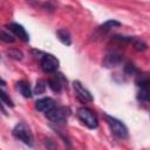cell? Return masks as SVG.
Segmentation results:
<instances>
[{
	"instance_id": "1",
	"label": "cell",
	"mask_w": 150,
	"mask_h": 150,
	"mask_svg": "<svg viewBox=\"0 0 150 150\" xmlns=\"http://www.w3.org/2000/svg\"><path fill=\"white\" fill-rule=\"evenodd\" d=\"M105 120H107V123H108V125H109L111 132H112L117 138H120V139H125V138H128L129 131H128L127 125H125L122 121L117 120L116 117L109 116V115L105 116Z\"/></svg>"
},
{
	"instance_id": "2",
	"label": "cell",
	"mask_w": 150,
	"mask_h": 150,
	"mask_svg": "<svg viewBox=\"0 0 150 150\" xmlns=\"http://www.w3.org/2000/svg\"><path fill=\"white\" fill-rule=\"evenodd\" d=\"M12 134H13V136H14L16 139L21 141L22 143H25V144H27V145H30V146L33 145V141H34L33 134H32L29 127H28L26 123H23V122L18 123V124L13 128Z\"/></svg>"
},
{
	"instance_id": "3",
	"label": "cell",
	"mask_w": 150,
	"mask_h": 150,
	"mask_svg": "<svg viewBox=\"0 0 150 150\" xmlns=\"http://www.w3.org/2000/svg\"><path fill=\"white\" fill-rule=\"evenodd\" d=\"M77 117L79 120L89 129H95L98 125V120L97 116L93 112V110H90L87 107H81L77 109Z\"/></svg>"
},
{
	"instance_id": "4",
	"label": "cell",
	"mask_w": 150,
	"mask_h": 150,
	"mask_svg": "<svg viewBox=\"0 0 150 150\" xmlns=\"http://www.w3.org/2000/svg\"><path fill=\"white\" fill-rule=\"evenodd\" d=\"M59 60L52 54H43L40 59V67L45 73H54L59 68Z\"/></svg>"
},
{
	"instance_id": "5",
	"label": "cell",
	"mask_w": 150,
	"mask_h": 150,
	"mask_svg": "<svg viewBox=\"0 0 150 150\" xmlns=\"http://www.w3.org/2000/svg\"><path fill=\"white\" fill-rule=\"evenodd\" d=\"M73 87H74V91H75L76 97H77L81 102H83V103H89V102L93 101V96H91L90 91H89L87 88H84V86H83L80 81H74Z\"/></svg>"
},
{
	"instance_id": "6",
	"label": "cell",
	"mask_w": 150,
	"mask_h": 150,
	"mask_svg": "<svg viewBox=\"0 0 150 150\" xmlns=\"http://www.w3.org/2000/svg\"><path fill=\"white\" fill-rule=\"evenodd\" d=\"M67 112H66V109L62 108V107H54L53 109H50L49 111L46 112V116L47 118L53 122V123H62L67 120Z\"/></svg>"
},
{
	"instance_id": "7",
	"label": "cell",
	"mask_w": 150,
	"mask_h": 150,
	"mask_svg": "<svg viewBox=\"0 0 150 150\" xmlns=\"http://www.w3.org/2000/svg\"><path fill=\"white\" fill-rule=\"evenodd\" d=\"M7 29L9 32H12L16 38L21 39L22 41H25V42L29 41V35L26 32V29L23 28V26L16 23V22H11L9 25H7Z\"/></svg>"
},
{
	"instance_id": "8",
	"label": "cell",
	"mask_w": 150,
	"mask_h": 150,
	"mask_svg": "<svg viewBox=\"0 0 150 150\" xmlns=\"http://www.w3.org/2000/svg\"><path fill=\"white\" fill-rule=\"evenodd\" d=\"M121 61H122V55L118 52H116V50H111V52H109L105 55L104 61H103V64L105 67L110 68V67H115V66L120 64Z\"/></svg>"
},
{
	"instance_id": "9",
	"label": "cell",
	"mask_w": 150,
	"mask_h": 150,
	"mask_svg": "<svg viewBox=\"0 0 150 150\" xmlns=\"http://www.w3.org/2000/svg\"><path fill=\"white\" fill-rule=\"evenodd\" d=\"M54 107H55V102L50 97H43L35 102V109L41 112H45V114L47 111H49L50 109H53Z\"/></svg>"
},
{
	"instance_id": "10",
	"label": "cell",
	"mask_w": 150,
	"mask_h": 150,
	"mask_svg": "<svg viewBox=\"0 0 150 150\" xmlns=\"http://www.w3.org/2000/svg\"><path fill=\"white\" fill-rule=\"evenodd\" d=\"M63 83H64V79L62 74H56L55 76L48 80V86L54 93H60L63 87Z\"/></svg>"
},
{
	"instance_id": "11",
	"label": "cell",
	"mask_w": 150,
	"mask_h": 150,
	"mask_svg": "<svg viewBox=\"0 0 150 150\" xmlns=\"http://www.w3.org/2000/svg\"><path fill=\"white\" fill-rule=\"evenodd\" d=\"M16 87H18L20 94H21L23 97H27V98L32 97L33 94H32V89H30V86H29L28 82H26V81H19V82L16 83Z\"/></svg>"
},
{
	"instance_id": "12",
	"label": "cell",
	"mask_w": 150,
	"mask_h": 150,
	"mask_svg": "<svg viewBox=\"0 0 150 150\" xmlns=\"http://www.w3.org/2000/svg\"><path fill=\"white\" fill-rule=\"evenodd\" d=\"M56 35L59 38V40L66 45V46H70L71 45V36H70V33L69 30H67L66 28H61L56 32Z\"/></svg>"
},
{
	"instance_id": "13",
	"label": "cell",
	"mask_w": 150,
	"mask_h": 150,
	"mask_svg": "<svg viewBox=\"0 0 150 150\" xmlns=\"http://www.w3.org/2000/svg\"><path fill=\"white\" fill-rule=\"evenodd\" d=\"M139 101L143 102H149L150 101V86L148 87H139V91L137 95Z\"/></svg>"
},
{
	"instance_id": "14",
	"label": "cell",
	"mask_w": 150,
	"mask_h": 150,
	"mask_svg": "<svg viewBox=\"0 0 150 150\" xmlns=\"http://www.w3.org/2000/svg\"><path fill=\"white\" fill-rule=\"evenodd\" d=\"M120 26H121V22H118L117 20L110 19V20L105 21L104 23H102V25L100 26V30L107 32V30H110L111 28H115V27H120Z\"/></svg>"
},
{
	"instance_id": "15",
	"label": "cell",
	"mask_w": 150,
	"mask_h": 150,
	"mask_svg": "<svg viewBox=\"0 0 150 150\" xmlns=\"http://www.w3.org/2000/svg\"><path fill=\"white\" fill-rule=\"evenodd\" d=\"M136 84L138 87L150 86V74H139L136 79Z\"/></svg>"
},
{
	"instance_id": "16",
	"label": "cell",
	"mask_w": 150,
	"mask_h": 150,
	"mask_svg": "<svg viewBox=\"0 0 150 150\" xmlns=\"http://www.w3.org/2000/svg\"><path fill=\"white\" fill-rule=\"evenodd\" d=\"M0 38H1V40L4 41V42H13L14 41V38H13V35L12 34H9V33H7L6 32V29H2L1 30V35H0Z\"/></svg>"
},
{
	"instance_id": "17",
	"label": "cell",
	"mask_w": 150,
	"mask_h": 150,
	"mask_svg": "<svg viewBox=\"0 0 150 150\" xmlns=\"http://www.w3.org/2000/svg\"><path fill=\"white\" fill-rule=\"evenodd\" d=\"M0 96H1V102H2L4 104H6V105H8V107H13V102H12V100L7 96V94H6L4 90L0 91Z\"/></svg>"
},
{
	"instance_id": "18",
	"label": "cell",
	"mask_w": 150,
	"mask_h": 150,
	"mask_svg": "<svg viewBox=\"0 0 150 150\" xmlns=\"http://www.w3.org/2000/svg\"><path fill=\"white\" fill-rule=\"evenodd\" d=\"M45 89H46V82L42 81V80L38 81L36 82V87H35V93L36 94H42L45 91Z\"/></svg>"
},
{
	"instance_id": "19",
	"label": "cell",
	"mask_w": 150,
	"mask_h": 150,
	"mask_svg": "<svg viewBox=\"0 0 150 150\" xmlns=\"http://www.w3.org/2000/svg\"><path fill=\"white\" fill-rule=\"evenodd\" d=\"M8 55H9L11 57L15 59V60H21V59H22V53L19 52V50H16V49L9 50V52H8Z\"/></svg>"
}]
</instances>
